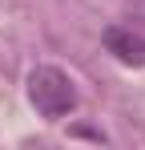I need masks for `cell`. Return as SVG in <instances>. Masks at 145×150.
<instances>
[{"mask_svg":"<svg viewBox=\"0 0 145 150\" xmlns=\"http://www.w3.org/2000/svg\"><path fill=\"white\" fill-rule=\"evenodd\" d=\"M28 101L45 114V118H65L77 105V89H72V77L56 65H36L28 73Z\"/></svg>","mask_w":145,"mask_h":150,"instance_id":"6da1fadb","label":"cell"},{"mask_svg":"<svg viewBox=\"0 0 145 150\" xmlns=\"http://www.w3.org/2000/svg\"><path fill=\"white\" fill-rule=\"evenodd\" d=\"M105 45L109 53L125 61V65H145V41L141 37H133V33H125V28H109L105 33Z\"/></svg>","mask_w":145,"mask_h":150,"instance_id":"7a4b0ae2","label":"cell"}]
</instances>
